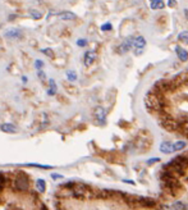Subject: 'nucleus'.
<instances>
[{
    "label": "nucleus",
    "instance_id": "1",
    "mask_svg": "<svg viewBox=\"0 0 188 210\" xmlns=\"http://www.w3.org/2000/svg\"><path fill=\"white\" fill-rule=\"evenodd\" d=\"M159 197L172 210H188V152L175 156L162 166Z\"/></svg>",
    "mask_w": 188,
    "mask_h": 210
},
{
    "label": "nucleus",
    "instance_id": "2",
    "mask_svg": "<svg viewBox=\"0 0 188 210\" xmlns=\"http://www.w3.org/2000/svg\"><path fill=\"white\" fill-rule=\"evenodd\" d=\"M95 195L100 205L93 210H172L160 197L154 199L109 188H95Z\"/></svg>",
    "mask_w": 188,
    "mask_h": 210
},
{
    "label": "nucleus",
    "instance_id": "3",
    "mask_svg": "<svg viewBox=\"0 0 188 210\" xmlns=\"http://www.w3.org/2000/svg\"><path fill=\"white\" fill-rule=\"evenodd\" d=\"M145 104L148 109L155 110V112H159L162 107V103L160 100V97L158 94H154V92H148L145 96Z\"/></svg>",
    "mask_w": 188,
    "mask_h": 210
},
{
    "label": "nucleus",
    "instance_id": "4",
    "mask_svg": "<svg viewBox=\"0 0 188 210\" xmlns=\"http://www.w3.org/2000/svg\"><path fill=\"white\" fill-rule=\"evenodd\" d=\"M16 186L19 191H26L30 187V178L24 174L23 172H19V174L17 176L16 180Z\"/></svg>",
    "mask_w": 188,
    "mask_h": 210
},
{
    "label": "nucleus",
    "instance_id": "5",
    "mask_svg": "<svg viewBox=\"0 0 188 210\" xmlns=\"http://www.w3.org/2000/svg\"><path fill=\"white\" fill-rule=\"evenodd\" d=\"M161 126L164 127V128L166 129V131H169V132L178 131V129L180 128V124H179V123H178L177 121H175V119L170 118V117H166V118L161 122Z\"/></svg>",
    "mask_w": 188,
    "mask_h": 210
},
{
    "label": "nucleus",
    "instance_id": "6",
    "mask_svg": "<svg viewBox=\"0 0 188 210\" xmlns=\"http://www.w3.org/2000/svg\"><path fill=\"white\" fill-rule=\"evenodd\" d=\"M134 47V37H128V39H125L123 42H122V45L119 46V53L120 54H125V53H128L129 50H132V49Z\"/></svg>",
    "mask_w": 188,
    "mask_h": 210
},
{
    "label": "nucleus",
    "instance_id": "7",
    "mask_svg": "<svg viewBox=\"0 0 188 210\" xmlns=\"http://www.w3.org/2000/svg\"><path fill=\"white\" fill-rule=\"evenodd\" d=\"M95 118H96V121L100 123V124H105V122H106V113H105V109L103 107H97L95 109Z\"/></svg>",
    "mask_w": 188,
    "mask_h": 210
},
{
    "label": "nucleus",
    "instance_id": "8",
    "mask_svg": "<svg viewBox=\"0 0 188 210\" xmlns=\"http://www.w3.org/2000/svg\"><path fill=\"white\" fill-rule=\"evenodd\" d=\"M5 37L9 39V40H18V39L22 37V32L17 28H10L5 32Z\"/></svg>",
    "mask_w": 188,
    "mask_h": 210
},
{
    "label": "nucleus",
    "instance_id": "9",
    "mask_svg": "<svg viewBox=\"0 0 188 210\" xmlns=\"http://www.w3.org/2000/svg\"><path fill=\"white\" fill-rule=\"evenodd\" d=\"M175 53H177V57L179 58V60H182V61L188 60V51L182 46H179V45L175 46Z\"/></svg>",
    "mask_w": 188,
    "mask_h": 210
},
{
    "label": "nucleus",
    "instance_id": "10",
    "mask_svg": "<svg viewBox=\"0 0 188 210\" xmlns=\"http://www.w3.org/2000/svg\"><path fill=\"white\" fill-rule=\"evenodd\" d=\"M0 129L5 133H16L18 131V128L14 124H12V123H4V124L0 126Z\"/></svg>",
    "mask_w": 188,
    "mask_h": 210
},
{
    "label": "nucleus",
    "instance_id": "11",
    "mask_svg": "<svg viewBox=\"0 0 188 210\" xmlns=\"http://www.w3.org/2000/svg\"><path fill=\"white\" fill-rule=\"evenodd\" d=\"M160 150L161 152H165V154H170L174 151V144H172L170 141H165L160 145Z\"/></svg>",
    "mask_w": 188,
    "mask_h": 210
},
{
    "label": "nucleus",
    "instance_id": "12",
    "mask_svg": "<svg viewBox=\"0 0 188 210\" xmlns=\"http://www.w3.org/2000/svg\"><path fill=\"white\" fill-rule=\"evenodd\" d=\"M56 16L63 21H74L77 18V16L74 13H72V12H61V13H58Z\"/></svg>",
    "mask_w": 188,
    "mask_h": 210
},
{
    "label": "nucleus",
    "instance_id": "13",
    "mask_svg": "<svg viewBox=\"0 0 188 210\" xmlns=\"http://www.w3.org/2000/svg\"><path fill=\"white\" fill-rule=\"evenodd\" d=\"M95 59H96V54L93 51H86L85 53V64L87 67L91 65L93 61H95Z\"/></svg>",
    "mask_w": 188,
    "mask_h": 210
},
{
    "label": "nucleus",
    "instance_id": "14",
    "mask_svg": "<svg viewBox=\"0 0 188 210\" xmlns=\"http://www.w3.org/2000/svg\"><path fill=\"white\" fill-rule=\"evenodd\" d=\"M146 46V40L143 36H137V37H134V49H143Z\"/></svg>",
    "mask_w": 188,
    "mask_h": 210
},
{
    "label": "nucleus",
    "instance_id": "15",
    "mask_svg": "<svg viewBox=\"0 0 188 210\" xmlns=\"http://www.w3.org/2000/svg\"><path fill=\"white\" fill-rule=\"evenodd\" d=\"M56 94V85H55V81L53 78L49 79V89H47V95L49 96H54Z\"/></svg>",
    "mask_w": 188,
    "mask_h": 210
},
{
    "label": "nucleus",
    "instance_id": "16",
    "mask_svg": "<svg viewBox=\"0 0 188 210\" xmlns=\"http://www.w3.org/2000/svg\"><path fill=\"white\" fill-rule=\"evenodd\" d=\"M150 7H151V9L156 10V9H162L165 7V4L162 0H156V2H150Z\"/></svg>",
    "mask_w": 188,
    "mask_h": 210
},
{
    "label": "nucleus",
    "instance_id": "17",
    "mask_svg": "<svg viewBox=\"0 0 188 210\" xmlns=\"http://www.w3.org/2000/svg\"><path fill=\"white\" fill-rule=\"evenodd\" d=\"M36 187H37V190H39L40 194H44V192H45V190H46V183H45V181L41 180V178H40V180H37Z\"/></svg>",
    "mask_w": 188,
    "mask_h": 210
},
{
    "label": "nucleus",
    "instance_id": "18",
    "mask_svg": "<svg viewBox=\"0 0 188 210\" xmlns=\"http://www.w3.org/2000/svg\"><path fill=\"white\" fill-rule=\"evenodd\" d=\"M186 141H177V142H174V151H179V150H183L184 147H186Z\"/></svg>",
    "mask_w": 188,
    "mask_h": 210
},
{
    "label": "nucleus",
    "instance_id": "19",
    "mask_svg": "<svg viewBox=\"0 0 188 210\" xmlns=\"http://www.w3.org/2000/svg\"><path fill=\"white\" fill-rule=\"evenodd\" d=\"M178 40L180 42H186V44H188V31H182V32H179Z\"/></svg>",
    "mask_w": 188,
    "mask_h": 210
},
{
    "label": "nucleus",
    "instance_id": "20",
    "mask_svg": "<svg viewBox=\"0 0 188 210\" xmlns=\"http://www.w3.org/2000/svg\"><path fill=\"white\" fill-rule=\"evenodd\" d=\"M30 14H31V17H32L33 19H40V18H42V13H41V12H39V10H36V9H31Z\"/></svg>",
    "mask_w": 188,
    "mask_h": 210
},
{
    "label": "nucleus",
    "instance_id": "21",
    "mask_svg": "<svg viewBox=\"0 0 188 210\" xmlns=\"http://www.w3.org/2000/svg\"><path fill=\"white\" fill-rule=\"evenodd\" d=\"M67 78L69 79L71 82H74L77 79V73L74 72V71H68L67 72Z\"/></svg>",
    "mask_w": 188,
    "mask_h": 210
},
{
    "label": "nucleus",
    "instance_id": "22",
    "mask_svg": "<svg viewBox=\"0 0 188 210\" xmlns=\"http://www.w3.org/2000/svg\"><path fill=\"white\" fill-rule=\"evenodd\" d=\"M5 182H7V178H5V176L3 174L2 172H0V192H2L4 186H5Z\"/></svg>",
    "mask_w": 188,
    "mask_h": 210
},
{
    "label": "nucleus",
    "instance_id": "23",
    "mask_svg": "<svg viewBox=\"0 0 188 210\" xmlns=\"http://www.w3.org/2000/svg\"><path fill=\"white\" fill-rule=\"evenodd\" d=\"M35 67H36V69L39 71V69H42V67H44V61L41 59H36L35 60Z\"/></svg>",
    "mask_w": 188,
    "mask_h": 210
},
{
    "label": "nucleus",
    "instance_id": "24",
    "mask_svg": "<svg viewBox=\"0 0 188 210\" xmlns=\"http://www.w3.org/2000/svg\"><path fill=\"white\" fill-rule=\"evenodd\" d=\"M77 45H78L79 47L87 46V40H86V39H78V40H77Z\"/></svg>",
    "mask_w": 188,
    "mask_h": 210
},
{
    "label": "nucleus",
    "instance_id": "25",
    "mask_svg": "<svg viewBox=\"0 0 188 210\" xmlns=\"http://www.w3.org/2000/svg\"><path fill=\"white\" fill-rule=\"evenodd\" d=\"M37 77H39L41 81H45V78H46V76H45V72H44L42 69H39L37 71Z\"/></svg>",
    "mask_w": 188,
    "mask_h": 210
},
{
    "label": "nucleus",
    "instance_id": "26",
    "mask_svg": "<svg viewBox=\"0 0 188 210\" xmlns=\"http://www.w3.org/2000/svg\"><path fill=\"white\" fill-rule=\"evenodd\" d=\"M44 54H45V55H47V57H50V58H53L54 57V54H53V50H51V49H42V50H41Z\"/></svg>",
    "mask_w": 188,
    "mask_h": 210
},
{
    "label": "nucleus",
    "instance_id": "27",
    "mask_svg": "<svg viewBox=\"0 0 188 210\" xmlns=\"http://www.w3.org/2000/svg\"><path fill=\"white\" fill-rule=\"evenodd\" d=\"M31 166H36V168H42V169H51L50 165H40V164H28Z\"/></svg>",
    "mask_w": 188,
    "mask_h": 210
},
{
    "label": "nucleus",
    "instance_id": "28",
    "mask_svg": "<svg viewBox=\"0 0 188 210\" xmlns=\"http://www.w3.org/2000/svg\"><path fill=\"white\" fill-rule=\"evenodd\" d=\"M111 28H113V26L110 23H105L101 26V31H111Z\"/></svg>",
    "mask_w": 188,
    "mask_h": 210
},
{
    "label": "nucleus",
    "instance_id": "29",
    "mask_svg": "<svg viewBox=\"0 0 188 210\" xmlns=\"http://www.w3.org/2000/svg\"><path fill=\"white\" fill-rule=\"evenodd\" d=\"M168 5H169V7H174V5H175V0H169Z\"/></svg>",
    "mask_w": 188,
    "mask_h": 210
},
{
    "label": "nucleus",
    "instance_id": "30",
    "mask_svg": "<svg viewBox=\"0 0 188 210\" xmlns=\"http://www.w3.org/2000/svg\"><path fill=\"white\" fill-rule=\"evenodd\" d=\"M51 177L54 178V180H58V178H63V176H60V174H51Z\"/></svg>",
    "mask_w": 188,
    "mask_h": 210
},
{
    "label": "nucleus",
    "instance_id": "31",
    "mask_svg": "<svg viewBox=\"0 0 188 210\" xmlns=\"http://www.w3.org/2000/svg\"><path fill=\"white\" fill-rule=\"evenodd\" d=\"M22 82H23V83H26V82H27V77H26V76H23V77H22Z\"/></svg>",
    "mask_w": 188,
    "mask_h": 210
},
{
    "label": "nucleus",
    "instance_id": "32",
    "mask_svg": "<svg viewBox=\"0 0 188 210\" xmlns=\"http://www.w3.org/2000/svg\"><path fill=\"white\" fill-rule=\"evenodd\" d=\"M186 81L188 82V72H187V75H186Z\"/></svg>",
    "mask_w": 188,
    "mask_h": 210
},
{
    "label": "nucleus",
    "instance_id": "33",
    "mask_svg": "<svg viewBox=\"0 0 188 210\" xmlns=\"http://www.w3.org/2000/svg\"><path fill=\"white\" fill-rule=\"evenodd\" d=\"M150 2H156V0H150Z\"/></svg>",
    "mask_w": 188,
    "mask_h": 210
}]
</instances>
